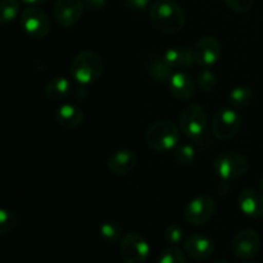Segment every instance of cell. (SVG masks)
I'll list each match as a JSON object with an SVG mask.
<instances>
[{
  "mask_svg": "<svg viewBox=\"0 0 263 263\" xmlns=\"http://www.w3.org/2000/svg\"><path fill=\"white\" fill-rule=\"evenodd\" d=\"M149 17L154 30L164 35L180 32L186 22L185 10L175 0H156L149 8Z\"/></svg>",
  "mask_w": 263,
  "mask_h": 263,
  "instance_id": "6da1fadb",
  "label": "cell"
},
{
  "mask_svg": "<svg viewBox=\"0 0 263 263\" xmlns=\"http://www.w3.org/2000/svg\"><path fill=\"white\" fill-rule=\"evenodd\" d=\"M104 63L102 57L91 50L80 51L73 57L71 62L72 79L76 80L80 85H90L97 82L103 74Z\"/></svg>",
  "mask_w": 263,
  "mask_h": 263,
  "instance_id": "7a4b0ae2",
  "label": "cell"
},
{
  "mask_svg": "<svg viewBox=\"0 0 263 263\" xmlns=\"http://www.w3.org/2000/svg\"><path fill=\"white\" fill-rule=\"evenodd\" d=\"M145 141L156 152H170L180 143V131L170 121H157L145 133Z\"/></svg>",
  "mask_w": 263,
  "mask_h": 263,
  "instance_id": "3957f363",
  "label": "cell"
},
{
  "mask_svg": "<svg viewBox=\"0 0 263 263\" xmlns=\"http://www.w3.org/2000/svg\"><path fill=\"white\" fill-rule=\"evenodd\" d=\"M213 168L221 180L230 181L247 174L249 168V162L246 156L238 152H223L218 154L217 158L215 159Z\"/></svg>",
  "mask_w": 263,
  "mask_h": 263,
  "instance_id": "277c9868",
  "label": "cell"
},
{
  "mask_svg": "<svg viewBox=\"0 0 263 263\" xmlns=\"http://www.w3.org/2000/svg\"><path fill=\"white\" fill-rule=\"evenodd\" d=\"M180 131L193 140H199L207 127V113L199 104H189L179 117Z\"/></svg>",
  "mask_w": 263,
  "mask_h": 263,
  "instance_id": "5b68a950",
  "label": "cell"
},
{
  "mask_svg": "<svg viewBox=\"0 0 263 263\" xmlns=\"http://www.w3.org/2000/svg\"><path fill=\"white\" fill-rule=\"evenodd\" d=\"M241 123L243 121L238 112L231 108H220L213 116L211 128H212V134L217 139L229 140L238 135L241 128Z\"/></svg>",
  "mask_w": 263,
  "mask_h": 263,
  "instance_id": "8992f818",
  "label": "cell"
},
{
  "mask_svg": "<svg viewBox=\"0 0 263 263\" xmlns=\"http://www.w3.org/2000/svg\"><path fill=\"white\" fill-rule=\"evenodd\" d=\"M120 253L125 263H146L151 256V246L143 235L130 233L121 240Z\"/></svg>",
  "mask_w": 263,
  "mask_h": 263,
  "instance_id": "52a82bcc",
  "label": "cell"
},
{
  "mask_svg": "<svg viewBox=\"0 0 263 263\" xmlns=\"http://www.w3.org/2000/svg\"><path fill=\"white\" fill-rule=\"evenodd\" d=\"M216 212V203L211 195L200 194L186 204L184 217L190 225L200 226L207 223Z\"/></svg>",
  "mask_w": 263,
  "mask_h": 263,
  "instance_id": "ba28073f",
  "label": "cell"
},
{
  "mask_svg": "<svg viewBox=\"0 0 263 263\" xmlns=\"http://www.w3.org/2000/svg\"><path fill=\"white\" fill-rule=\"evenodd\" d=\"M21 26L27 35L33 39H43L50 31V21L40 8L30 7L21 13Z\"/></svg>",
  "mask_w": 263,
  "mask_h": 263,
  "instance_id": "9c48e42d",
  "label": "cell"
},
{
  "mask_svg": "<svg viewBox=\"0 0 263 263\" xmlns=\"http://www.w3.org/2000/svg\"><path fill=\"white\" fill-rule=\"evenodd\" d=\"M234 254L241 259H251L258 254L261 249V238L258 233L252 229L241 230L234 236L231 244Z\"/></svg>",
  "mask_w": 263,
  "mask_h": 263,
  "instance_id": "30bf717a",
  "label": "cell"
},
{
  "mask_svg": "<svg viewBox=\"0 0 263 263\" xmlns=\"http://www.w3.org/2000/svg\"><path fill=\"white\" fill-rule=\"evenodd\" d=\"M84 9L85 5L81 0H57L53 14L61 27L68 28L81 20Z\"/></svg>",
  "mask_w": 263,
  "mask_h": 263,
  "instance_id": "8fae6325",
  "label": "cell"
},
{
  "mask_svg": "<svg viewBox=\"0 0 263 263\" xmlns=\"http://www.w3.org/2000/svg\"><path fill=\"white\" fill-rule=\"evenodd\" d=\"M194 63L198 66L210 67L215 64L221 57V44L212 36H204L195 43L192 49Z\"/></svg>",
  "mask_w": 263,
  "mask_h": 263,
  "instance_id": "7c38bea8",
  "label": "cell"
},
{
  "mask_svg": "<svg viewBox=\"0 0 263 263\" xmlns=\"http://www.w3.org/2000/svg\"><path fill=\"white\" fill-rule=\"evenodd\" d=\"M184 249L190 258L195 261H204L215 253V243L208 236L194 234L185 239Z\"/></svg>",
  "mask_w": 263,
  "mask_h": 263,
  "instance_id": "4fadbf2b",
  "label": "cell"
},
{
  "mask_svg": "<svg viewBox=\"0 0 263 263\" xmlns=\"http://www.w3.org/2000/svg\"><path fill=\"white\" fill-rule=\"evenodd\" d=\"M107 166L113 175L125 176V175L131 174L136 168L138 157L130 149H120L108 158Z\"/></svg>",
  "mask_w": 263,
  "mask_h": 263,
  "instance_id": "5bb4252c",
  "label": "cell"
},
{
  "mask_svg": "<svg viewBox=\"0 0 263 263\" xmlns=\"http://www.w3.org/2000/svg\"><path fill=\"white\" fill-rule=\"evenodd\" d=\"M239 208L246 216L251 218H259L263 216V193L254 187H248L240 193L238 199Z\"/></svg>",
  "mask_w": 263,
  "mask_h": 263,
  "instance_id": "9a60e30c",
  "label": "cell"
},
{
  "mask_svg": "<svg viewBox=\"0 0 263 263\" xmlns=\"http://www.w3.org/2000/svg\"><path fill=\"white\" fill-rule=\"evenodd\" d=\"M167 84L171 95L177 100H189L195 94L194 81L185 72H175Z\"/></svg>",
  "mask_w": 263,
  "mask_h": 263,
  "instance_id": "2e32d148",
  "label": "cell"
},
{
  "mask_svg": "<svg viewBox=\"0 0 263 263\" xmlns=\"http://www.w3.org/2000/svg\"><path fill=\"white\" fill-rule=\"evenodd\" d=\"M55 120L62 127L76 128L84 122V112L74 104H63L57 109Z\"/></svg>",
  "mask_w": 263,
  "mask_h": 263,
  "instance_id": "e0dca14e",
  "label": "cell"
},
{
  "mask_svg": "<svg viewBox=\"0 0 263 263\" xmlns=\"http://www.w3.org/2000/svg\"><path fill=\"white\" fill-rule=\"evenodd\" d=\"M146 71H148L149 76L156 80L157 82H168L171 76L174 74L172 68L164 59L163 54L162 55L153 54L146 61Z\"/></svg>",
  "mask_w": 263,
  "mask_h": 263,
  "instance_id": "ac0fdd59",
  "label": "cell"
},
{
  "mask_svg": "<svg viewBox=\"0 0 263 263\" xmlns=\"http://www.w3.org/2000/svg\"><path fill=\"white\" fill-rule=\"evenodd\" d=\"M163 57L172 69L190 68L194 64L192 49L170 48L164 51Z\"/></svg>",
  "mask_w": 263,
  "mask_h": 263,
  "instance_id": "d6986e66",
  "label": "cell"
},
{
  "mask_svg": "<svg viewBox=\"0 0 263 263\" xmlns=\"http://www.w3.org/2000/svg\"><path fill=\"white\" fill-rule=\"evenodd\" d=\"M72 84L66 77H53L49 80L45 86V94L53 102H61L64 100L71 94Z\"/></svg>",
  "mask_w": 263,
  "mask_h": 263,
  "instance_id": "ffe728a7",
  "label": "cell"
},
{
  "mask_svg": "<svg viewBox=\"0 0 263 263\" xmlns=\"http://www.w3.org/2000/svg\"><path fill=\"white\" fill-rule=\"evenodd\" d=\"M254 102V92L248 86H236L229 94V103L235 108H247Z\"/></svg>",
  "mask_w": 263,
  "mask_h": 263,
  "instance_id": "44dd1931",
  "label": "cell"
},
{
  "mask_svg": "<svg viewBox=\"0 0 263 263\" xmlns=\"http://www.w3.org/2000/svg\"><path fill=\"white\" fill-rule=\"evenodd\" d=\"M20 10L18 0H0V26L13 22L20 14Z\"/></svg>",
  "mask_w": 263,
  "mask_h": 263,
  "instance_id": "7402d4cb",
  "label": "cell"
},
{
  "mask_svg": "<svg viewBox=\"0 0 263 263\" xmlns=\"http://www.w3.org/2000/svg\"><path fill=\"white\" fill-rule=\"evenodd\" d=\"M99 234L108 243H117V241L122 240V238L125 236L122 226L113 221H107V222L102 223L99 228Z\"/></svg>",
  "mask_w": 263,
  "mask_h": 263,
  "instance_id": "603a6c76",
  "label": "cell"
},
{
  "mask_svg": "<svg viewBox=\"0 0 263 263\" xmlns=\"http://www.w3.org/2000/svg\"><path fill=\"white\" fill-rule=\"evenodd\" d=\"M174 158L175 161L182 166H190L195 162L197 158V153L195 149L189 144H184V145H179L175 148L174 151Z\"/></svg>",
  "mask_w": 263,
  "mask_h": 263,
  "instance_id": "cb8c5ba5",
  "label": "cell"
},
{
  "mask_svg": "<svg viewBox=\"0 0 263 263\" xmlns=\"http://www.w3.org/2000/svg\"><path fill=\"white\" fill-rule=\"evenodd\" d=\"M156 263H186V258L181 249L176 246H170L161 252Z\"/></svg>",
  "mask_w": 263,
  "mask_h": 263,
  "instance_id": "d4e9b609",
  "label": "cell"
},
{
  "mask_svg": "<svg viewBox=\"0 0 263 263\" xmlns=\"http://www.w3.org/2000/svg\"><path fill=\"white\" fill-rule=\"evenodd\" d=\"M17 223L18 218L14 212L5 210V208H0V236L12 233L17 228Z\"/></svg>",
  "mask_w": 263,
  "mask_h": 263,
  "instance_id": "484cf974",
  "label": "cell"
},
{
  "mask_svg": "<svg viewBox=\"0 0 263 263\" xmlns=\"http://www.w3.org/2000/svg\"><path fill=\"white\" fill-rule=\"evenodd\" d=\"M197 82L202 91L211 92L215 90L216 85H217V77H216V74L211 69H203L198 74Z\"/></svg>",
  "mask_w": 263,
  "mask_h": 263,
  "instance_id": "4316f807",
  "label": "cell"
},
{
  "mask_svg": "<svg viewBox=\"0 0 263 263\" xmlns=\"http://www.w3.org/2000/svg\"><path fill=\"white\" fill-rule=\"evenodd\" d=\"M185 231L182 230L181 226L179 225H170L164 231V240L170 244V246H177V244L184 241Z\"/></svg>",
  "mask_w": 263,
  "mask_h": 263,
  "instance_id": "83f0119b",
  "label": "cell"
},
{
  "mask_svg": "<svg viewBox=\"0 0 263 263\" xmlns=\"http://www.w3.org/2000/svg\"><path fill=\"white\" fill-rule=\"evenodd\" d=\"M223 2L231 10L244 14L252 9L254 0H223Z\"/></svg>",
  "mask_w": 263,
  "mask_h": 263,
  "instance_id": "f1b7e54d",
  "label": "cell"
},
{
  "mask_svg": "<svg viewBox=\"0 0 263 263\" xmlns=\"http://www.w3.org/2000/svg\"><path fill=\"white\" fill-rule=\"evenodd\" d=\"M123 5L133 12H144L151 8V0H123Z\"/></svg>",
  "mask_w": 263,
  "mask_h": 263,
  "instance_id": "f546056e",
  "label": "cell"
},
{
  "mask_svg": "<svg viewBox=\"0 0 263 263\" xmlns=\"http://www.w3.org/2000/svg\"><path fill=\"white\" fill-rule=\"evenodd\" d=\"M108 4V0H84V5L90 12H99L104 9Z\"/></svg>",
  "mask_w": 263,
  "mask_h": 263,
  "instance_id": "4dcf8cb0",
  "label": "cell"
},
{
  "mask_svg": "<svg viewBox=\"0 0 263 263\" xmlns=\"http://www.w3.org/2000/svg\"><path fill=\"white\" fill-rule=\"evenodd\" d=\"M85 85H81V87H77L76 91L73 92V97L74 99L79 100V102H82V100H85L87 98V95H89V92H87V89L86 87H84Z\"/></svg>",
  "mask_w": 263,
  "mask_h": 263,
  "instance_id": "1f68e13d",
  "label": "cell"
},
{
  "mask_svg": "<svg viewBox=\"0 0 263 263\" xmlns=\"http://www.w3.org/2000/svg\"><path fill=\"white\" fill-rule=\"evenodd\" d=\"M22 2H25L26 4H30V5H40V4H44V3H46L48 0H22Z\"/></svg>",
  "mask_w": 263,
  "mask_h": 263,
  "instance_id": "d6a6232c",
  "label": "cell"
},
{
  "mask_svg": "<svg viewBox=\"0 0 263 263\" xmlns=\"http://www.w3.org/2000/svg\"><path fill=\"white\" fill-rule=\"evenodd\" d=\"M212 263H229L228 261H225V259H217V261L212 262Z\"/></svg>",
  "mask_w": 263,
  "mask_h": 263,
  "instance_id": "836d02e7",
  "label": "cell"
},
{
  "mask_svg": "<svg viewBox=\"0 0 263 263\" xmlns=\"http://www.w3.org/2000/svg\"><path fill=\"white\" fill-rule=\"evenodd\" d=\"M261 190H262V193H263V175H262V179H261Z\"/></svg>",
  "mask_w": 263,
  "mask_h": 263,
  "instance_id": "e575fe53",
  "label": "cell"
},
{
  "mask_svg": "<svg viewBox=\"0 0 263 263\" xmlns=\"http://www.w3.org/2000/svg\"><path fill=\"white\" fill-rule=\"evenodd\" d=\"M244 263H254V262H244Z\"/></svg>",
  "mask_w": 263,
  "mask_h": 263,
  "instance_id": "d590c367",
  "label": "cell"
}]
</instances>
